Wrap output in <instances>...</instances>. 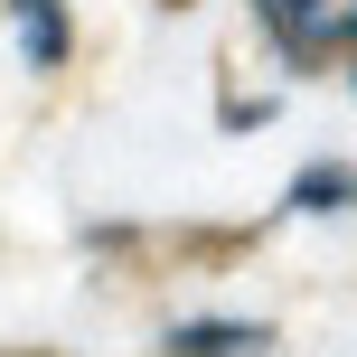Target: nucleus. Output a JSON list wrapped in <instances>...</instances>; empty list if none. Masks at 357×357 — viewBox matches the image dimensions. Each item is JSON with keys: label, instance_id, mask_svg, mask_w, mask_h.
<instances>
[{"label": "nucleus", "instance_id": "obj_1", "mask_svg": "<svg viewBox=\"0 0 357 357\" xmlns=\"http://www.w3.org/2000/svg\"><path fill=\"white\" fill-rule=\"evenodd\" d=\"M254 10H264L273 47H282L291 66H310V56L329 47V19H320V0H254Z\"/></svg>", "mask_w": 357, "mask_h": 357}, {"label": "nucleus", "instance_id": "obj_2", "mask_svg": "<svg viewBox=\"0 0 357 357\" xmlns=\"http://www.w3.org/2000/svg\"><path fill=\"white\" fill-rule=\"evenodd\" d=\"M10 29H19L29 66H56L66 56V0H10Z\"/></svg>", "mask_w": 357, "mask_h": 357}, {"label": "nucleus", "instance_id": "obj_3", "mask_svg": "<svg viewBox=\"0 0 357 357\" xmlns=\"http://www.w3.org/2000/svg\"><path fill=\"white\" fill-rule=\"evenodd\" d=\"M264 348V329L226 320V329H169V357H254Z\"/></svg>", "mask_w": 357, "mask_h": 357}, {"label": "nucleus", "instance_id": "obj_4", "mask_svg": "<svg viewBox=\"0 0 357 357\" xmlns=\"http://www.w3.org/2000/svg\"><path fill=\"white\" fill-rule=\"evenodd\" d=\"M348 197H357V178H301L291 207H348Z\"/></svg>", "mask_w": 357, "mask_h": 357}]
</instances>
